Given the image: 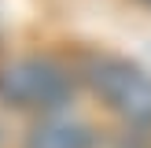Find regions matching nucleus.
<instances>
[{
  "instance_id": "nucleus-1",
  "label": "nucleus",
  "mask_w": 151,
  "mask_h": 148,
  "mask_svg": "<svg viewBox=\"0 0 151 148\" xmlns=\"http://www.w3.org/2000/svg\"><path fill=\"white\" fill-rule=\"evenodd\" d=\"M74 96V78L48 56H22L0 67V100L19 111H59Z\"/></svg>"
},
{
  "instance_id": "nucleus-2",
  "label": "nucleus",
  "mask_w": 151,
  "mask_h": 148,
  "mask_svg": "<svg viewBox=\"0 0 151 148\" xmlns=\"http://www.w3.org/2000/svg\"><path fill=\"white\" fill-rule=\"evenodd\" d=\"M85 78L92 93L107 104V111L122 115L133 126H151V74L122 56L88 59Z\"/></svg>"
},
{
  "instance_id": "nucleus-3",
  "label": "nucleus",
  "mask_w": 151,
  "mask_h": 148,
  "mask_svg": "<svg viewBox=\"0 0 151 148\" xmlns=\"http://www.w3.org/2000/svg\"><path fill=\"white\" fill-rule=\"evenodd\" d=\"M92 144H96V133L81 118H70V115L41 118L26 137V148H92Z\"/></svg>"
},
{
  "instance_id": "nucleus-4",
  "label": "nucleus",
  "mask_w": 151,
  "mask_h": 148,
  "mask_svg": "<svg viewBox=\"0 0 151 148\" xmlns=\"http://www.w3.org/2000/svg\"><path fill=\"white\" fill-rule=\"evenodd\" d=\"M144 4H151V0H144Z\"/></svg>"
}]
</instances>
